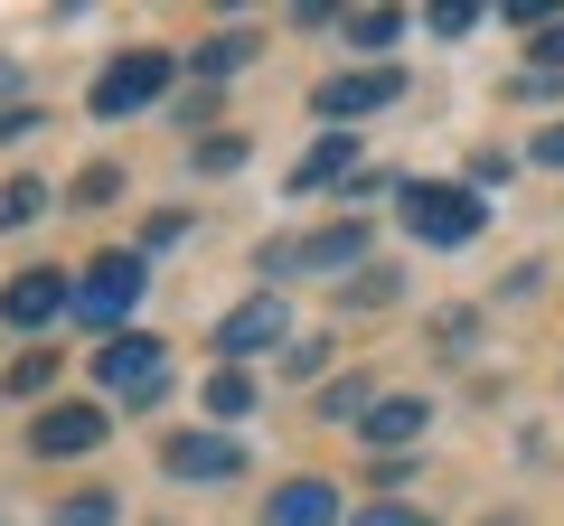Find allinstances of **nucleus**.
<instances>
[{
	"instance_id": "nucleus-5",
	"label": "nucleus",
	"mask_w": 564,
	"mask_h": 526,
	"mask_svg": "<svg viewBox=\"0 0 564 526\" xmlns=\"http://www.w3.org/2000/svg\"><path fill=\"white\" fill-rule=\"evenodd\" d=\"M132 302H141V254H95V263H85V283H76V310L104 329V339H113V320H122Z\"/></svg>"
},
{
	"instance_id": "nucleus-7",
	"label": "nucleus",
	"mask_w": 564,
	"mask_h": 526,
	"mask_svg": "<svg viewBox=\"0 0 564 526\" xmlns=\"http://www.w3.org/2000/svg\"><path fill=\"white\" fill-rule=\"evenodd\" d=\"M170 480H236L245 470V442H226V432H180V442L161 451Z\"/></svg>"
},
{
	"instance_id": "nucleus-14",
	"label": "nucleus",
	"mask_w": 564,
	"mask_h": 526,
	"mask_svg": "<svg viewBox=\"0 0 564 526\" xmlns=\"http://www.w3.org/2000/svg\"><path fill=\"white\" fill-rule=\"evenodd\" d=\"M348 161H358V151H348V132H329V142L311 151L302 169H292V188H329V179H348Z\"/></svg>"
},
{
	"instance_id": "nucleus-2",
	"label": "nucleus",
	"mask_w": 564,
	"mask_h": 526,
	"mask_svg": "<svg viewBox=\"0 0 564 526\" xmlns=\"http://www.w3.org/2000/svg\"><path fill=\"white\" fill-rule=\"evenodd\" d=\"M480 217H489V207L470 198V188H443V179H414V188H404V226H414L423 244H470V235H480Z\"/></svg>"
},
{
	"instance_id": "nucleus-6",
	"label": "nucleus",
	"mask_w": 564,
	"mask_h": 526,
	"mask_svg": "<svg viewBox=\"0 0 564 526\" xmlns=\"http://www.w3.org/2000/svg\"><path fill=\"white\" fill-rule=\"evenodd\" d=\"M57 310H76V292H66V273H47V263L0 292V320H10V329H47Z\"/></svg>"
},
{
	"instance_id": "nucleus-9",
	"label": "nucleus",
	"mask_w": 564,
	"mask_h": 526,
	"mask_svg": "<svg viewBox=\"0 0 564 526\" xmlns=\"http://www.w3.org/2000/svg\"><path fill=\"white\" fill-rule=\"evenodd\" d=\"M263 526H339V489L329 480H282L263 498Z\"/></svg>"
},
{
	"instance_id": "nucleus-4",
	"label": "nucleus",
	"mask_w": 564,
	"mask_h": 526,
	"mask_svg": "<svg viewBox=\"0 0 564 526\" xmlns=\"http://www.w3.org/2000/svg\"><path fill=\"white\" fill-rule=\"evenodd\" d=\"M395 95H404L395 66H348V76H321V85H311V113H321V122H358V113H386Z\"/></svg>"
},
{
	"instance_id": "nucleus-3",
	"label": "nucleus",
	"mask_w": 564,
	"mask_h": 526,
	"mask_svg": "<svg viewBox=\"0 0 564 526\" xmlns=\"http://www.w3.org/2000/svg\"><path fill=\"white\" fill-rule=\"evenodd\" d=\"M161 85H170V57H161V47H132V57H113V66L95 76V95H85V103L113 122V113H141V103H161Z\"/></svg>"
},
{
	"instance_id": "nucleus-13",
	"label": "nucleus",
	"mask_w": 564,
	"mask_h": 526,
	"mask_svg": "<svg viewBox=\"0 0 564 526\" xmlns=\"http://www.w3.org/2000/svg\"><path fill=\"white\" fill-rule=\"evenodd\" d=\"M207 414H217V424L254 414V376H245V366H217V376H207Z\"/></svg>"
},
{
	"instance_id": "nucleus-16",
	"label": "nucleus",
	"mask_w": 564,
	"mask_h": 526,
	"mask_svg": "<svg viewBox=\"0 0 564 526\" xmlns=\"http://www.w3.org/2000/svg\"><path fill=\"white\" fill-rule=\"evenodd\" d=\"M321 414H329V424H367V385H358V376L321 385Z\"/></svg>"
},
{
	"instance_id": "nucleus-18",
	"label": "nucleus",
	"mask_w": 564,
	"mask_h": 526,
	"mask_svg": "<svg viewBox=\"0 0 564 526\" xmlns=\"http://www.w3.org/2000/svg\"><path fill=\"white\" fill-rule=\"evenodd\" d=\"M395 10H348V39H358V47H395Z\"/></svg>"
},
{
	"instance_id": "nucleus-24",
	"label": "nucleus",
	"mask_w": 564,
	"mask_h": 526,
	"mask_svg": "<svg viewBox=\"0 0 564 526\" xmlns=\"http://www.w3.org/2000/svg\"><path fill=\"white\" fill-rule=\"evenodd\" d=\"M527 161H536V169H564V122H545V132H536V151H527Z\"/></svg>"
},
{
	"instance_id": "nucleus-21",
	"label": "nucleus",
	"mask_w": 564,
	"mask_h": 526,
	"mask_svg": "<svg viewBox=\"0 0 564 526\" xmlns=\"http://www.w3.org/2000/svg\"><path fill=\"white\" fill-rule=\"evenodd\" d=\"M348 526H433V517H423V507H358Z\"/></svg>"
},
{
	"instance_id": "nucleus-8",
	"label": "nucleus",
	"mask_w": 564,
	"mask_h": 526,
	"mask_svg": "<svg viewBox=\"0 0 564 526\" xmlns=\"http://www.w3.org/2000/svg\"><path fill=\"white\" fill-rule=\"evenodd\" d=\"M95 442H104V414H95V405H47L39 432H29L39 461H76V451H95Z\"/></svg>"
},
{
	"instance_id": "nucleus-25",
	"label": "nucleus",
	"mask_w": 564,
	"mask_h": 526,
	"mask_svg": "<svg viewBox=\"0 0 564 526\" xmlns=\"http://www.w3.org/2000/svg\"><path fill=\"white\" fill-rule=\"evenodd\" d=\"M564 66V29H536V76H555Z\"/></svg>"
},
{
	"instance_id": "nucleus-19",
	"label": "nucleus",
	"mask_w": 564,
	"mask_h": 526,
	"mask_svg": "<svg viewBox=\"0 0 564 526\" xmlns=\"http://www.w3.org/2000/svg\"><path fill=\"white\" fill-rule=\"evenodd\" d=\"M57 526H113V498H104V489H76V498L57 507Z\"/></svg>"
},
{
	"instance_id": "nucleus-23",
	"label": "nucleus",
	"mask_w": 564,
	"mask_h": 526,
	"mask_svg": "<svg viewBox=\"0 0 564 526\" xmlns=\"http://www.w3.org/2000/svg\"><path fill=\"white\" fill-rule=\"evenodd\" d=\"M329 358H339V348H329V339H311V348H292V358H282V366H292V376H321Z\"/></svg>"
},
{
	"instance_id": "nucleus-15",
	"label": "nucleus",
	"mask_w": 564,
	"mask_h": 526,
	"mask_svg": "<svg viewBox=\"0 0 564 526\" xmlns=\"http://www.w3.org/2000/svg\"><path fill=\"white\" fill-rule=\"evenodd\" d=\"M47 207H57L47 179H10V188H0V226H29V217H47Z\"/></svg>"
},
{
	"instance_id": "nucleus-12",
	"label": "nucleus",
	"mask_w": 564,
	"mask_h": 526,
	"mask_svg": "<svg viewBox=\"0 0 564 526\" xmlns=\"http://www.w3.org/2000/svg\"><path fill=\"white\" fill-rule=\"evenodd\" d=\"M302 263H321V273H339V263H358L367 254V226H329V235H311V244H292Z\"/></svg>"
},
{
	"instance_id": "nucleus-10",
	"label": "nucleus",
	"mask_w": 564,
	"mask_h": 526,
	"mask_svg": "<svg viewBox=\"0 0 564 526\" xmlns=\"http://www.w3.org/2000/svg\"><path fill=\"white\" fill-rule=\"evenodd\" d=\"M273 339H282V302H273V292L236 302V310H226V329H217V348H226V358H254V348H273Z\"/></svg>"
},
{
	"instance_id": "nucleus-1",
	"label": "nucleus",
	"mask_w": 564,
	"mask_h": 526,
	"mask_svg": "<svg viewBox=\"0 0 564 526\" xmlns=\"http://www.w3.org/2000/svg\"><path fill=\"white\" fill-rule=\"evenodd\" d=\"M95 385L113 395V405H151V395L170 385V348L141 339V329H113V339L95 348Z\"/></svg>"
},
{
	"instance_id": "nucleus-22",
	"label": "nucleus",
	"mask_w": 564,
	"mask_h": 526,
	"mask_svg": "<svg viewBox=\"0 0 564 526\" xmlns=\"http://www.w3.org/2000/svg\"><path fill=\"white\" fill-rule=\"evenodd\" d=\"M470 20H480V10H470V0H433V29H443V39H462Z\"/></svg>"
},
{
	"instance_id": "nucleus-20",
	"label": "nucleus",
	"mask_w": 564,
	"mask_h": 526,
	"mask_svg": "<svg viewBox=\"0 0 564 526\" xmlns=\"http://www.w3.org/2000/svg\"><path fill=\"white\" fill-rule=\"evenodd\" d=\"M245 66V39H217V47H198V76H236Z\"/></svg>"
},
{
	"instance_id": "nucleus-11",
	"label": "nucleus",
	"mask_w": 564,
	"mask_h": 526,
	"mask_svg": "<svg viewBox=\"0 0 564 526\" xmlns=\"http://www.w3.org/2000/svg\"><path fill=\"white\" fill-rule=\"evenodd\" d=\"M423 424H433V405H423V395H386V405H367V442H377V451L423 442Z\"/></svg>"
},
{
	"instance_id": "nucleus-17",
	"label": "nucleus",
	"mask_w": 564,
	"mask_h": 526,
	"mask_svg": "<svg viewBox=\"0 0 564 526\" xmlns=\"http://www.w3.org/2000/svg\"><path fill=\"white\" fill-rule=\"evenodd\" d=\"M47 385H57V358H47V348H29V358L10 366V395H47Z\"/></svg>"
}]
</instances>
